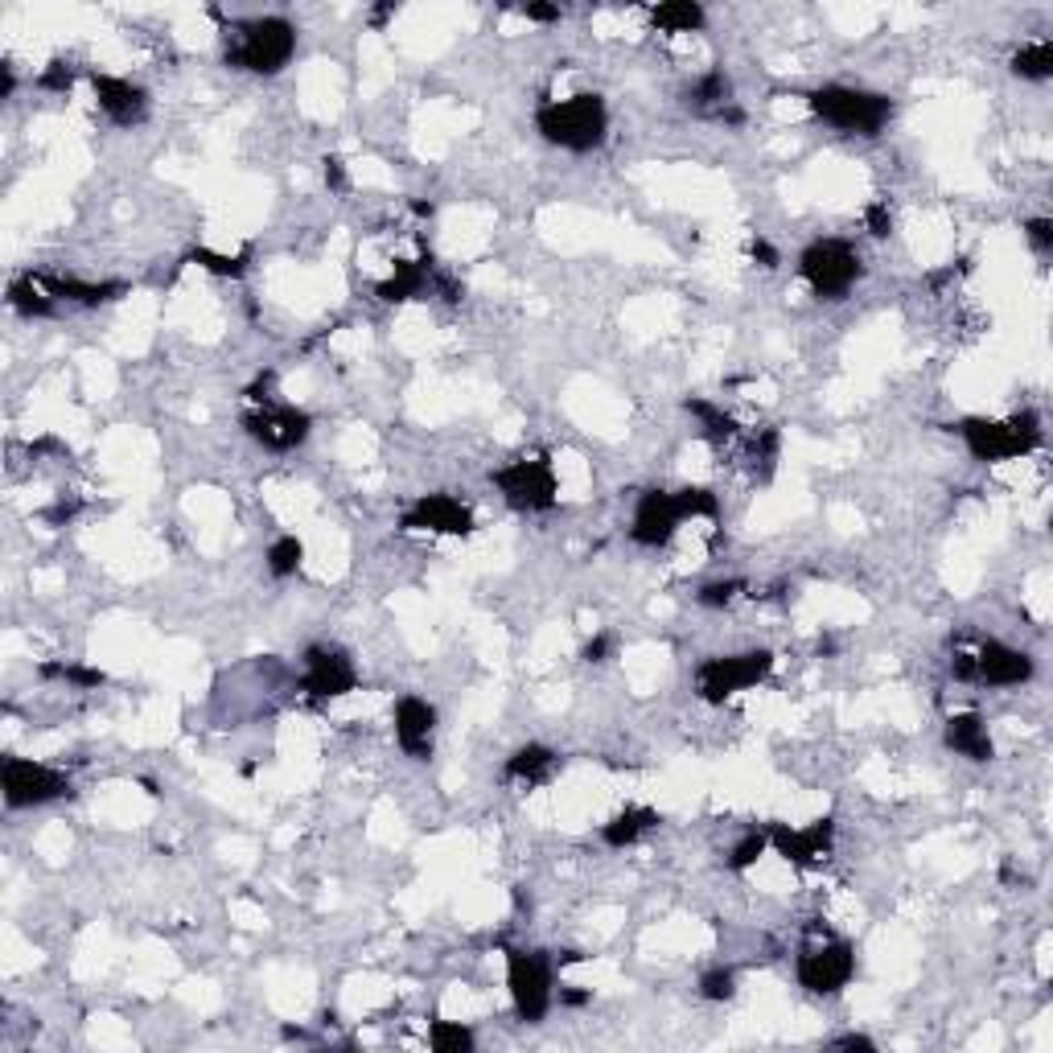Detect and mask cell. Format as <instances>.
Wrapping results in <instances>:
<instances>
[{
    "mask_svg": "<svg viewBox=\"0 0 1053 1053\" xmlns=\"http://www.w3.org/2000/svg\"><path fill=\"white\" fill-rule=\"evenodd\" d=\"M506 984H511V1005L519 1012V1021H544L556 1000V991H551L556 988V959H548L544 951H511Z\"/></svg>",
    "mask_w": 1053,
    "mask_h": 1053,
    "instance_id": "obj_6",
    "label": "cell"
},
{
    "mask_svg": "<svg viewBox=\"0 0 1053 1053\" xmlns=\"http://www.w3.org/2000/svg\"><path fill=\"white\" fill-rule=\"evenodd\" d=\"M733 991H737V975L728 972V967H716V972H708L704 979H700V996L712 1000V1005L733 1000Z\"/></svg>",
    "mask_w": 1053,
    "mask_h": 1053,
    "instance_id": "obj_35",
    "label": "cell"
},
{
    "mask_svg": "<svg viewBox=\"0 0 1053 1053\" xmlns=\"http://www.w3.org/2000/svg\"><path fill=\"white\" fill-rule=\"evenodd\" d=\"M428 281H432V255H425V260H404V264H395V272L379 284L375 293H379V300L395 305V300L420 297V293L428 288Z\"/></svg>",
    "mask_w": 1053,
    "mask_h": 1053,
    "instance_id": "obj_21",
    "label": "cell"
},
{
    "mask_svg": "<svg viewBox=\"0 0 1053 1053\" xmlns=\"http://www.w3.org/2000/svg\"><path fill=\"white\" fill-rule=\"evenodd\" d=\"M13 91H17V75H13V66L4 63L0 66V99H13Z\"/></svg>",
    "mask_w": 1053,
    "mask_h": 1053,
    "instance_id": "obj_45",
    "label": "cell"
},
{
    "mask_svg": "<svg viewBox=\"0 0 1053 1053\" xmlns=\"http://www.w3.org/2000/svg\"><path fill=\"white\" fill-rule=\"evenodd\" d=\"M774 671L770 650H745V655H716V659L700 662L695 671V688L708 704H724L728 695L754 688Z\"/></svg>",
    "mask_w": 1053,
    "mask_h": 1053,
    "instance_id": "obj_8",
    "label": "cell"
},
{
    "mask_svg": "<svg viewBox=\"0 0 1053 1053\" xmlns=\"http://www.w3.org/2000/svg\"><path fill=\"white\" fill-rule=\"evenodd\" d=\"M428 1045L437 1053H473L478 1038H473V1029H465V1024H457V1021H432Z\"/></svg>",
    "mask_w": 1053,
    "mask_h": 1053,
    "instance_id": "obj_28",
    "label": "cell"
},
{
    "mask_svg": "<svg viewBox=\"0 0 1053 1053\" xmlns=\"http://www.w3.org/2000/svg\"><path fill=\"white\" fill-rule=\"evenodd\" d=\"M811 111L823 124L852 132V136H880L893 120V99L860 87H819L811 91Z\"/></svg>",
    "mask_w": 1053,
    "mask_h": 1053,
    "instance_id": "obj_3",
    "label": "cell"
},
{
    "mask_svg": "<svg viewBox=\"0 0 1053 1053\" xmlns=\"http://www.w3.org/2000/svg\"><path fill=\"white\" fill-rule=\"evenodd\" d=\"M9 305H13L21 317H54V297H50L42 284L33 281H13L9 284Z\"/></svg>",
    "mask_w": 1053,
    "mask_h": 1053,
    "instance_id": "obj_26",
    "label": "cell"
},
{
    "mask_svg": "<svg viewBox=\"0 0 1053 1053\" xmlns=\"http://www.w3.org/2000/svg\"><path fill=\"white\" fill-rule=\"evenodd\" d=\"M835 840V823L832 819H815L811 827H787V823H774L770 827V844L778 848V856H787L790 865H819L827 852H832Z\"/></svg>",
    "mask_w": 1053,
    "mask_h": 1053,
    "instance_id": "obj_18",
    "label": "cell"
},
{
    "mask_svg": "<svg viewBox=\"0 0 1053 1053\" xmlns=\"http://www.w3.org/2000/svg\"><path fill=\"white\" fill-rule=\"evenodd\" d=\"M770 848V832H749L745 840H737V848L728 852V868L733 873H745V868H754L757 860H761V852Z\"/></svg>",
    "mask_w": 1053,
    "mask_h": 1053,
    "instance_id": "obj_32",
    "label": "cell"
},
{
    "mask_svg": "<svg viewBox=\"0 0 1053 1053\" xmlns=\"http://www.w3.org/2000/svg\"><path fill=\"white\" fill-rule=\"evenodd\" d=\"M688 412H692L695 420L704 425V437L708 440H728L733 432H737V420L733 416H724L716 404H708V399H688Z\"/></svg>",
    "mask_w": 1053,
    "mask_h": 1053,
    "instance_id": "obj_31",
    "label": "cell"
},
{
    "mask_svg": "<svg viewBox=\"0 0 1053 1053\" xmlns=\"http://www.w3.org/2000/svg\"><path fill=\"white\" fill-rule=\"evenodd\" d=\"M0 790H4V802L13 811H25V807H46V802L70 799V778L54 766H42V761H30V757H4L0 766Z\"/></svg>",
    "mask_w": 1053,
    "mask_h": 1053,
    "instance_id": "obj_7",
    "label": "cell"
},
{
    "mask_svg": "<svg viewBox=\"0 0 1053 1053\" xmlns=\"http://www.w3.org/2000/svg\"><path fill=\"white\" fill-rule=\"evenodd\" d=\"M799 272L819 300H844L852 284L865 276V264H860V252L844 239H815L799 255Z\"/></svg>",
    "mask_w": 1053,
    "mask_h": 1053,
    "instance_id": "obj_4",
    "label": "cell"
},
{
    "mask_svg": "<svg viewBox=\"0 0 1053 1053\" xmlns=\"http://www.w3.org/2000/svg\"><path fill=\"white\" fill-rule=\"evenodd\" d=\"M655 823H662L655 807H626V811H617V815L601 827V840H605L610 848H629V844H638Z\"/></svg>",
    "mask_w": 1053,
    "mask_h": 1053,
    "instance_id": "obj_22",
    "label": "cell"
},
{
    "mask_svg": "<svg viewBox=\"0 0 1053 1053\" xmlns=\"http://www.w3.org/2000/svg\"><path fill=\"white\" fill-rule=\"evenodd\" d=\"M432 733H437V708L420 700V695H404L395 704V741H399V749L416 757V761H428Z\"/></svg>",
    "mask_w": 1053,
    "mask_h": 1053,
    "instance_id": "obj_17",
    "label": "cell"
},
{
    "mask_svg": "<svg viewBox=\"0 0 1053 1053\" xmlns=\"http://www.w3.org/2000/svg\"><path fill=\"white\" fill-rule=\"evenodd\" d=\"M354 683H359V671H354L347 650H338V646H314V650L305 655V692L314 695V700H338V695L354 692Z\"/></svg>",
    "mask_w": 1053,
    "mask_h": 1053,
    "instance_id": "obj_12",
    "label": "cell"
},
{
    "mask_svg": "<svg viewBox=\"0 0 1053 1053\" xmlns=\"http://www.w3.org/2000/svg\"><path fill=\"white\" fill-rule=\"evenodd\" d=\"M749 252H754V260L761 267H778V252H774L766 239H754V248H749Z\"/></svg>",
    "mask_w": 1053,
    "mask_h": 1053,
    "instance_id": "obj_43",
    "label": "cell"
},
{
    "mask_svg": "<svg viewBox=\"0 0 1053 1053\" xmlns=\"http://www.w3.org/2000/svg\"><path fill=\"white\" fill-rule=\"evenodd\" d=\"M745 584L741 581H712L700 589V605H708V610H721V605H728V601L737 597Z\"/></svg>",
    "mask_w": 1053,
    "mask_h": 1053,
    "instance_id": "obj_36",
    "label": "cell"
},
{
    "mask_svg": "<svg viewBox=\"0 0 1053 1053\" xmlns=\"http://www.w3.org/2000/svg\"><path fill=\"white\" fill-rule=\"evenodd\" d=\"M227 66L248 70V75H281L288 58L297 54V30L284 17H252L239 21L235 30L227 25Z\"/></svg>",
    "mask_w": 1053,
    "mask_h": 1053,
    "instance_id": "obj_1",
    "label": "cell"
},
{
    "mask_svg": "<svg viewBox=\"0 0 1053 1053\" xmlns=\"http://www.w3.org/2000/svg\"><path fill=\"white\" fill-rule=\"evenodd\" d=\"M679 523H683V515L676 506V494L671 490H646L638 498L634 523H629V539L643 544V548H662V544H671Z\"/></svg>",
    "mask_w": 1053,
    "mask_h": 1053,
    "instance_id": "obj_13",
    "label": "cell"
},
{
    "mask_svg": "<svg viewBox=\"0 0 1053 1053\" xmlns=\"http://www.w3.org/2000/svg\"><path fill=\"white\" fill-rule=\"evenodd\" d=\"M523 17L548 25V21H560V4H523Z\"/></svg>",
    "mask_w": 1053,
    "mask_h": 1053,
    "instance_id": "obj_41",
    "label": "cell"
},
{
    "mask_svg": "<svg viewBox=\"0 0 1053 1053\" xmlns=\"http://www.w3.org/2000/svg\"><path fill=\"white\" fill-rule=\"evenodd\" d=\"M300 560H305V544H300L297 535H281L272 548H267V572L272 577H293L300 568Z\"/></svg>",
    "mask_w": 1053,
    "mask_h": 1053,
    "instance_id": "obj_30",
    "label": "cell"
},
{
    "mask_svg": "<svg viewBox=\"0 0 1053 1053\" xmlns=\"http://www.w3.org/2000/svg\"><path fill=\"white\" fill-rule=\"evenodd\" d=\"M560 1005H568V1008H581V1005H589V991H577V988L560 991Z\"/></svg>",
    "mask_w": 1053,
    "mask_h": 1053,
    "instance_id": "obj_46",
    "label": "cell"
},
{
    "mask_svg": "<svg viewBox=\"0 0 1053 1053\" xmlns=\"http://www.w3.org/2000/svg\"><path fill=\"white\" fill-rule=\"evenodd\" d=\"M539 136L568 153H593L610 132V108L601 95H572L535 111Z\"/></svg>",
    "mask_w": 1053,
    "mask_h": 1053,
    "instance_id": "obj_2",
    "label": "cell"
},
{
    "mask_svg": "<svg viewBox=\"0 0 1053 1053\" xmlns=\"http://www.w3.org/2000/svg\"><path fill=\"white\" fill-rule=\"evenodd\" d=\"M326 182H330L333 189H347V169H342L338 157H326Z\"/></svg>",
    "mask_w": 1053,
    "mask_h": 1053,
    "instance_id": "obj_44",
    "label": "cell"
},
{
    "mask_svg": "<svg viewBox=\"0 0 1053 1053\" xmlns=\"http://www.w3.org/2000/svg\"><path fill=\"white\" fill-rule=\"evenodd\" d=\"M404 531L470 535L473 515H470V506H461L453 494H425V498H416V506L404 515Z\"/></svg>",
    "mask_w": 1053,
    "mask_h": 1053,
    "instance_id": "obj_14",
    "label": "cell"
},
{
    "mask_svg": "<svg viewBox=\"0 0 1053 1053\" xmlns=\"http://www.w3.org/2000/svg\"><path fill=\"white\" fill-rule=\"evenodd\" d=\"M688 108L724 120V111H728V79H724L721 70H708L704 79L688 87Z\"/></svg>",
    "mask_w": 1053,
    "mask_h": 1053,
    "instance_id": "obj_25",
    "label": "cell"
},
{
    "mask_svg": "<svg viewBox=\"0 0 1053 1053\" xmlns=\"http://www.w3.org/2000/svg\"><path fill=\"white\" fill-rule=\"evenodd\" d=\"M1012 75H1021V79H1050L1053 75V42H1033V46H1024L1012 54Z\"/></svg>",
    "mask_w": 1053,
    "mask_h": 1053,
    "instance_id": "obj_27",
    "label": "cell"
},
{
    "mask_svg": "<svg viewBox=\"0 0 1053 1053\" xmlns=\"http://www.w3.org/2000/svg\"><path fill=\"white\" fill-rule=\"evenodd\" d=\"M610 650H614V638H610V634H597V638H589V643H584L581 659L584 662H605V659H610Z\"/></svg>",
    "mask_w": 1053,
    "mask_h": 1053,
    "instance_id": "obj_40",
    "label": "cell"
},
{
    "mask_svg": "<svg viewBox=\"0 0 1053 1053\" xmlns=\"http://www.w3.org/2000/svg\"><path fill=\"white\" fill-rule=\"evenodd\" d=\"M794 972H799V984L811 996H835L840 988H848L852 972H856V955H852L848 943L807 946Z\"/></svg>",
    "mask_w": 1053,
    "mask_h": 1053,
    "instance_id": "obj_10",
    "label": "cell"
},
{
    "mask_svg": "<svg viewBox=\"0 0 1053 1053\" xmlns=\"http://www.w3.org/2000/svg\"><path fill=\"white\" fill-rule=\"evenodd\" d=\"M650 21H655L662 33H695V30H704L708 17L695 0H667L659 9H650Z\"/></svg>",
    "mask_w": 1053,
    "mask_h": 1053,
    "instance_id": "obj_24",
    "label": "cell"
},
{
    "mask_svg": "<svg viewBox=\"0 0 1053 1053\" xmlns=\"http://www.w3.org/2000/svg\"><path fill=\"white\" fill-rule=\"evenodd\" d=\"M975 659V683H988V688H1017V683H1029L1033 679V659L1017 650V646L1005 643H984Z\"/></svg>",
    "mask_w": 1053,
    "mask_h": 1053,
    "instance_id": "obj_15",
    "label": "cell"
},
{
    "mask_svg": "<svg viewBox=\"0 0 1053 1053\" xmlns=\"http://www.w3.org/2000/svg\"><path fill=\"white\" fill-rule=\"evenodd\" d=\"M70 83H75V70L66 63H50V70L37 79V87H46V91H70Z\"/></svg>",
    "mask_w": 1053,
    "mask_h": 1053,
    "instance_id": "obj_39",
    "label": "cell"
},
{
    "mask_svg": "<svg viewBox=\"0 0 1053 1053\" xmlns=\"http://www.w3.org/2000/svg\"><path fill=\"white\" fill-rule=\"evenodd\" d=\"M494 486L515 511H551L556 506V473L548 461H511L494 473Z\"/></svg>",
    "mask_w": 1053,
    "mask_h": 1053,
    "instance_id": "obj_9",
    "label": "cell"
},
{
    "mask_svg": "<svg viewBox=\"0 0 1053 1053\" xmlns=\"http://www.w3.org/2000/svg\"><path fill=\"white\" fill-rule=\"evenodd\" d=\"M243 428H248V437L260 440L272 453H288V449H297V445L309 440L314 416L300 408H284V404H264L260 412L243 416Z\"/></svg>",
    "mask_w": 1053,
    "mask_h": 1053,
    "instance_id": "obj_11",
    "label": "cell"
},
{
    "mask_svg": "<svg viewBox=\"0 0 1053 1053\" xmlns=\"http://www.w3.org/2000/svg\"><path fill=\"white\" fill-rule=\"evenodd\" d=\"M551 770H556V754H551L548 745H523V749H515L511 761H506V778L527 782V787L544 782Z\"/></svg>",
    "mask_w": 1053,
    "mask_h": 1053,
    "instance_id": "obj_23",
    "label": "cell"
},
{
    "mask_svg": "<svg viewBox=\"0 0 1053 1053\" xmlns=\"http://www.w3.org/2000/svg\"><path fill=\"white\" fill-rule=\"evenodd\" d=\"M967 449H972L975 461H1008V457H1021L1033 453L1041 445V420L1038 412H1021L1012 420H984V416H972L959 425Z\"/></svg>",
    "mask_w": 1053,
    "mask_h": 1053,
    "instance_id": "obj_5",
    "label": "cell"
},
{
    "mask_svg": "<svg viewBox=\"0 0 1053 1053\" xmlns=\"http://www.w3.org/2000/svg\"><path fill=\"white\" fill-rule=\"evenodd\" d=\"M943 741H946V749H955V754L967 757V761H991V757H996V745H991V737H988V724L979 721L975 712L951 716L943 728Z\"/></svg>",
    "mask_w": 1053,
    "mask_h": 1053,
    "instance_id": "obj_19",
    "label": "cell"
},
{
    "mask_svg": "<svg viewBox=\"0 0 1053 1053\" xmlns=\"http://www.w3.org/2000/svg\"><path fill=\"white\" fill-rule=\"evenodd\" d=\"M676 506L683 519H716L721 515V498L704 486H683L676 490Z\"/></svg>",
    "mask_w": 1053,
    "mask_h": 1053,
    "instance_id": "obj_29",
    "label": "cell"
},
{
    "mask_svg": "<svg viewBox=\"0 0 1053 1053\" xmlns=\"http://www.w3.org/2000/svg\"><path fill=\"white\" fill-rule=\"evenodd\" d=\"M865 222H868V231H873L877 239H889V235H893V215H889V206H885V202H873V206H868V210H865Z\"/></svg>",
    "mask_w": 1053,
    "mask_h": 1053,
    "instance_id": "obj_38",
    "label": "cell"
},
{
    "mask_svg": "<svg viewBox=\"0 0 1053 1053\" xmlns=\"http://www.w3.org/2000/svg\"><path fill=\"white\" fill-rule=\"evenodd\" d=\"M194 264H202L206 272H215V276H243L248 272V252L239 255H219V252H206V248H198V252L189 255Z\"/></svg>",
    "mask_w": 1053,
    "mask_h": 1053,
    "instance_id": "obj_34",
    "label": "cell"
},
{
    "mask_svg": "<svg viewBox=\"0 0 1053 1053\" xmlns=\"http://www.w3.org/2000/svg\"><path fill=\"white\" fill-rule=\"evenodd\" d=\"M42 676H46V679H66V683H75V688H99V683H103V671H95V667H79V662H46V667H42Z\"/></svg>",
    "mask_w": 1053,
    "mask_h": 1053,
    "instance_id": "obj_33",
    "label": "cell"
},
{
    "mask_svg": "<svg viewBox=\"0 0 1053 1053\" xmlns=\"http://www.w3.org/2000/svg\"><path fill=\"white\" fill-rule=\"evenodd\" d=\"M33 281L46 288L54 300H70V305H83V309H95V305H108L124 293L120 281H75V276H33Z\"/></svg>",
    "mask_w": 1053,
    "mask_h": 1053,
    "instance_id": "obj_20",
    "label": "cell"
},
{
    "mask_svg": "<svg viewBox=\"0 0 1053 1053\" xmlns=\"http://www.w3.org/2000/svg\"><path fill=\"white\" fill-rule=\"evenodd\" d=\"M835 1050H865V1053H873V1050H877V1041L865 1038V1033H848V1038L835 1041Z\"/></svg>",
    "mask_w": 1053,
    "mask_h": 1053,
    "instance_id": "obj_42",
    "label": "cell"
},
{
    "mask_svg": "<svg viewBox=\"0 0 1053 1053\" xmlns=\"http://www.w3.org/2000/svg\"><path fill=\"white\" fill-rule=\"evenodd\" d=\"M91 87H95V99H99V111L108 116L111 124L132 128L149 116V91L136 87V83L116 79V75H99V70H95Z\"/></svg>",
    "mask_w": 1053,
    "mask_h": 1053,
    "instance_id": "obj_16",
    "label": "cell"
},
{
    "mask_svg": "<svg viewBox=\"0 0 1053 1053\" xmlns=\"http://www.w3.org/2000/svg\"><path fill=\"white\" fill-rule=\"evenodd\" d=\"M1024 235H1029V243H1033V252L1038 255L1053 252V222L1050 219H1029L1024 222Z\"/></svg>",
    "mask_w": 1053,
    "mask_h": 1053,
    "instance_id": "obj_37",
    "label": "cell"
}]
</instances>
